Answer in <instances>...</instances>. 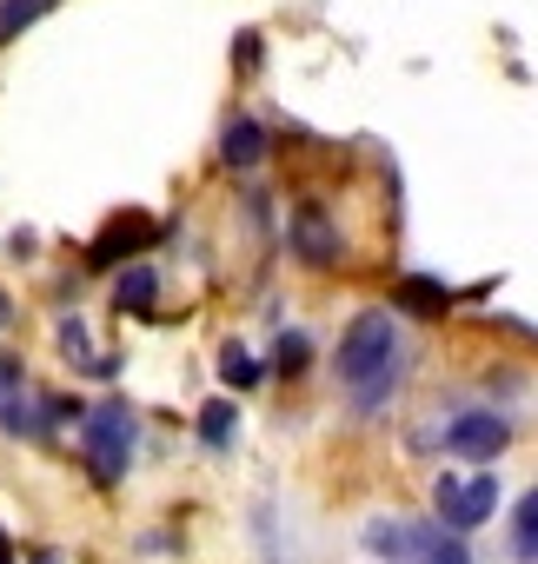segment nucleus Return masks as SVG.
Here are the masks:
<instances>
[{
	"label": "nucleus",
	"instance_id": "nucleus-1",
	"mask_svg": "<svg viewBox=\"0 0 538 564\" xmlns=\"http://www.w3.org/2000/svg\"><path fill=\"white\" fill-rule=\"evenodd\" d=\"M333 366H340V386L353 392L359 412H386V399H392L399 379H406V339H399L392 313H359V319L346 326Z\"/></svg>",
	"mask_w": 538,
	"mask_h": 564
},
{
	"label": "nucleus",
	"instance_id": "nucleus-2",
	"mask_svg": "<svg viewBox=\"0 0 538 564\" xmlns=\"http://www.w3.org/2000/svg\"><path fill=\"white\" fill-rule=\"evenodd\" d=\"M80 452H87V465H94L100 485H120L133 471V412L120 399L87 405L80 412Z\"/></svg>",
	"mask_w": 538,
	"mask_h": 564
},
{
	"label": "nucleus",
	"instance_id": "nucleus-3",
	"mask_svg": "<svg viewBox=\"0 0 538 564\" xmlns=\"http://www.w3.org/2000/svg\"><path fill=\"white\" fill-rule=\"evenodd\" d=\"M432 498H439V518L452 524V538H465V531H478V524H492V511H498V478L492 471H478V478H439L432 485Z\"/></svg>",
	"mask_w": 538,
	"mask_h": 564
},
{
	"label": "nucleus",
	"instance_id": "nucleus-4",
	"mask_svg": "<svg viewBox=\"0 0 538 564\" xmlns=\"http://www.w3.org/2000/svg\"><path fill=\"white\" fill-rule=\"evenodd\" d=\"M505 445H512V425H505L498 412H459V419L445 425V452H452V458L485 465V458H498Z\"/></svg>",
	"mask_w": 538,
	"mask_h": 564
},
{
	"label": "nucleus",
	"instance_id": "nucleus-5",
	"mask_svg": "<svg viewBox=\"0 0 538 564\" xmlns=\"http://www.w3.org/2000/svg\"><path fill=\"white\" fill-rule=\"evenodd\" d=\"M293 246H300L306 265H333V259H346V246H340V232L326 226L320 206H300V213H293Z\"/></svg>",
	"mask_w": 538,
	"mask_h": 564
},
{
	"label": "nucleus",
	"instance_id": "nucleus-6",
	"mask_svg": "<svg viewBox=\"0 0 538 564\" xmlns=\"http://www.w3.org/2000/svg\"><path fill=\"white\" fill-rule=\"evenodd\" d=\"M147 239H153V219H140V213H133V219H114V226L94 239L87 265H120V259H127L133 246H147Z\"/></svg>",
	"mask_w": 538,
	"mask_h": 564
},
{
	"label": "nucleus",
	"instance_id": "nucleus-7",
	"mask_svg": "<svg viewBox=\"0 0 538 564\" xmlns=\"http://www.w3.org/2000/svg\"><path fill=\"white\" fill-rule=\"evenodd\" d=\"M219 153H226V166H239V173H252L259 160H266V127L259 120H226V133H219Z\"/></svg>",
	"mask_w": 538,
	"mask_h": 564
},
{
	"label": "nucleus",
	"instance_id": "nucleus-8",
	"mask_svg": "<svg viewBox=\"0 0 538 564\" xmlns=\"http://www.w3.org/2000/svg\"><path fill=\"white\" fill-rule=\"evenodd\" d=\"M392 306H406V313L432 319V313H445V306H452V286H439V279L412 272V279H399V286H392Z\"/></svg>",
	"mask_w": 538,
	"mask_h": 564
},
{
	"label": "nucleus",
	"instance_id": "nucleus-9",
	"mask_svg": "<svg viewBox=\"0 0 538 564\" xmlns=\"http://www.w3.org/2000/svg\"><path fill=\"white\" fill-rule=\"evenodd\" d=\"M114 300H120V313H153V300H160V272L140 259V265H127L120 272V286H114Z\"/></svg>",
	"mask_w": 538,
	"mask_h": 564
},
{
	"label": "nucleus",
	"instance_id": "nucleus-10",
	"mask_svg": "<svg viewBox=\"0 0 538 564\" xmlns=\"http://www.w3.org/2000/svg\"><path fill=\"white\" fill-rule=\"evenodd\" d=\"M233 432H239V412H233V399H213V405H200V445H206V452H226V445H233Z\"/></svg>",
	"mask_w": 538,
	"mask_h": 564
},
{
	"label": "nucleus",
	"instance_id": "nucleus-11",
	"mask_svg": "<svg viewBox=\"0 0 538 564\" xmlns=\"http://www.w3.org/2000/svg\"><path fill=\"white\" fill-rule=\"evenodd\" d=\"M366 551H373V557H386V564H412V531H406V524L373 518V524H366Z\"/></svg>",
	"mask_w": 538,
	"mask_h": 564
},
{
	"label": "nucleus",
	"instance_id": "nucleus-12",
	"mask_svg": "<svg viewBox=\"0 0 538 564\" xmlns=\"http://www.w3.org/2000/svg\"><path fill=\"white\" fill-rule=\"evenodd\" d=\"M412 557L419 564H472L465 538H445V531H412Z\"/></svg>",
	"mask_w": 538,
	"mask_h": 564
},
{
	"label": "nucleus",
	"instance_id": "nucleus-13",
	"mask_svg": "<svg viewBox=\"0 0 538 564\" xmlns=\"http://www.w3.org/2000/svg\"><path fill=\"white\" fill-rule=\"evenodd\" d=\"M512 551L518 557H538V485L518 498V511H512Z\"/></svg>",
	"mask_w": 538,
	"mask_h": 564
},
{
	"label": "nucleus",
	"instance_id": "nucleus-14",
	"mask_svg": "<svg viewBox=\"0 0 538 564\" xmlns=\"http://www.w3.org/2000/svg\"><path fill=\"white\" fill-rule=\"evenodd\" d=\"M219 379H226L233 392H246V386H259V359H252L246 346H226V352H219Z\"/></svg>",
	"mask_w": 538,
	"mask_h": 564
},
{
	"label": "nucleus",
	"instance_id": "nucleus-15",
	"mask_svg": "<svg viewBox=\"0 0 538 564\" xmlns=\"http://www.w3.org/2000/svg\"><path fill=\"white\" fill-rule=\"evenodd\" d=\"M47 14V0H0V41H14L21 28H34Z\"/></svg>",
	"mask_w": 538,
	"mask_h": 564
},
{
	"label": "nucleus",
	"instance_id": "nucleus-16",
	"mask_svg": "<svg viewBox=\"0 0 538 564\" xmlns=\"http://www.w3.org/2000/svg\"><path fill=\"white\" fill-rule=\"evenodd\" d=\"M306 359H313V339L306 333H280V346H273V372H306Z\"/></svg>",
	"mask_w": 538,
	"mask_h": 564
},
{
	"label": "nucleus",
	"instance_id": "nucleus-17",
	"mask_svg": "<svg viewBox=\"0 0 538 564\" xmlns=\"http://www.w3.org/2000/svg\"><path fill=\"white\" fill-rule=\"evenodd\" d=\"M28 564H67V557H61V551H54V544H47V551H34V557H28Z\"/></svg>",
	"mask_w": 538,
	"mask_h": 564
},
{
	"label": "nucleus",
	"instance_id": "nucleus-18",
	"mask_svg": "<svg viewBox=\"0 0 538 564\" xmlns=\"http://www.w3.org/2000/svg\"><path fill=\"white\" fill-rule=\"evenodd\" d=\"M0 564H14V544H8V531H0Z\"/></svg>",
	"mask_w": 538,
	"mask_h": 564
},
{
	"label": "nucleus",
	"instance_id": "nucleus-19",
	"mask_svg": "<svg viewBox=\"0 0 538 564\" xmlns=\"http://www.w3.org/2000/svg\"><path fill=\"white\" fill-rule=\"evenodd\" d=\"M8 319H14V306H8V293H0V326H8Z\"/></svg>",
	"mask_w": 538,
	"mask_h": 564
}]
</instances>
